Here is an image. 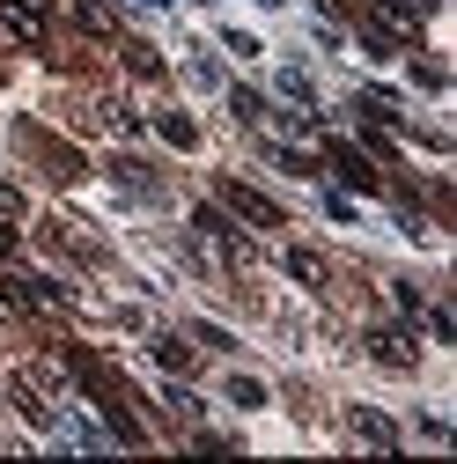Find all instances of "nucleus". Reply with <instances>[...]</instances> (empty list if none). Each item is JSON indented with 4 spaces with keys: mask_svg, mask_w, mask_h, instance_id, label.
Masks as SVG:
<instances>
[{
    "mask_svg": "<svg viewBox=\"0 0 457 464\" xmlns=\"http://www.w3.org/2000/svg\"><path fill=\"white\" fill-rule=\"evenodd\" d=\"M0 295H8L15 310H60V287H52L44 273H15V266L0 273Z\"/></svg>",
    "mask_w": 457,
    "mask_h": 464,
    "instance_id": "f257e3e1",
    "label": "nucleus"
},
{
    "mask_svg": "<svg viewBox=\"0 0 457 464\" xmlns=\"http://www.w3.org/2000/svg\"><path fill=\"white\" fill-rule=\"evenodd\" d=\"M8 405H15V413H23L37 435H60V413H52V398H44L30 376H8Z\"/></svg>",
    "mask_w": 457,
    "mask_h": 464,
    "instance_id": "f03ea898",
    "label": "nucleus"
},
{
    "mask_svg": "<svg viewBox=\"0 0 457 464\" xmlns=\"http://www.w3.org/2000/svg\"><path fill=\"white\" fill-rule=\"evenodd\" d=\"M214 192H221V199H228V207H237V214H244V221H251V228H280V207H273V199H266V192H251V185H237V178H221V185H214Z\"/></svg>",
    "mask_w": 457,
    "mask_h": 464,
    "instance_id": "7ed1b4c3",
    "label": "nucleus"
},
{
    "mask_svg": "<svg viewBox=\"0 0 457 464\" xmlns=\"http://www.w3.org/2000/svg\"><path fill=\"white\" fill-rule=\"evenodd\" d=\"M325 162H332V169H339V178H347L355 192H384V185H376V162H369L362 148H347V140H325Z\"/></svg>",
    "mask_w": 457,
    "mask_h": 464,
    "instance_id": "20e7f679",
    "label": "nucleus"
},
{
    "mask_svg": "<svg viewBox=\"0 0 457 464\" xmlns=\"http://www.w3.org/2000/svg\"><path fill=\"white\" fill-rule=\"evenodd\" d=\"M0 23H8L23 44H44V23H52V0H0Z\"/></svg>",
    "mask_w": 457,
    "mask_h": 464,
    "instance_id": "39448f33",
    "label": "nucleus"
},
{
    "mask_svg": "<svg viewBox=\"0 0 457 464\" xmlns=\"http://www.w3.org/2000/svg\"><path fill=\"white\" fill-rule=\"evenodd\" d=\"M369 362L391 369V376H406L421 354H413V339H406V332H384V324H376V332H369Z\"/></svg>",
    "mask_w": 457,
    "mask_h": 464,
    "instance_id": "423d86ee",
    "label": "nucleus"
},
{
    "mask_svg": "<svg viewBox=\"0 0 457 464\" xmlns=\"http://www.w3.org/2000/svg\"><path fill=\"white\" fill-rule=\"evenodd\" d=\"M347 428H355V442H362V450H398V420H391V413H376V405H355Z\"/></svg>",
    "mask_w": 457,
    "mask_h": 464,
    "instance_id": "0eeeda50",
    "label": "nucleus"
},
{
    "mask_svg": "<svg viewBox=\"0 0 457 464\" xmlns=\"http://www.w3.org/2000/svg\"><path fill=\"white\" fill-rule=\"evenodd\" d=\"M148 362H155L162 376H192V369H199V362H192V346H185V339H170V332L148 339Z\"/></svg>",
    "mask_w": 457,
    "mask_h": 464,
    "instance_id": "6e6552de",
    "label": "nucleus"
},
{
    "mask_svg": "<svg viewBox=\"0 0 457 464\" xmlns=\"http://www.w3.org/2000/svg\"><path fill=\"white\" fill-rule=\"evenodd\" d=\"M192 228H199L207 244H221L228 258H244V237H237V228H228V214H221V207H199V214H192Z\"/></svg>",
    "mask_w": 457,
    "mask_h": 464,
    "instance_id": "1a4fd4ad",
    "label": "nucleus"
},
{
    "mask_svg": "<svg viewBox=\"0 0 457 464\" xmlns=\"http://www.w3.org/2000/svg\"><path fill=\"white\" fill-rule=\"evenodd\" d=\"M280 266H288L303 287H325V280H332V266H325L317 251H303V244H288V251H280Z\"/></svg>",
    "mask_w": 457,
    "mask_h": 464,
    "instance_id": "9d476101",
    "label": "nucleus"
},
{
    "mask_svg": "<svg viewBox=\"0 0 457 464\" xmlns=\"http://www.w3.org/2000/svg\"><path fill=\"white\" fill-rule=\"evenodd\" d=\"M111 178H119L133 199H148V207L162 199V178H155V169H141V162H111Z\"/></svg>",
    "mask_w": 457,
    "mask_h": 464,
    "instance_id": "9b49d317",
    "label": "nucleus"
},
{
    "mask_svg": "<svg viewBox=\"0 0 457 464\" xmlns=\"http://www.w3.org/2000/svg\"><path fill=\"white\" fill-rule=\"evenodd\" d=\"M155 133H162L170 148H178V155H192V148H199V126L185 119V111H162V119H155Z\"/></svg>",
    "mask_w": 457,
    "mask_h": 464,
    "instance_id": "f8f14e48",
    "label": "nucleus"
},
{
    "mask_svg": "<svg viewBox=\"0 0 457 464\" xmlns=\"http://www.w3.org/2000/svg\"><path fill=\"white\" fill-rule=\"evenodd\" d=\"M126 74H133V82H162L170 67H162V52H155V44H126Z\"/></svg>",
    "mask_w": 457,
    "mask_h": 464,
    "instance_id": "ddd939ff",
    "label": "nucleus"
},
{
    "mask_svg": "<svg viewBox=\"0 0 457 464\" xmlns=\"http://www.w3.org/2000/svg\"><path fill=\"white\" fill-rule=\"evenodd\" d=\"M273 89L288 96V103H303V111L317 103V89H310V74H303V67H280V74H273Z\"/></svg>",
    "mask_w": 457,
    "mask_h": 464,
    "instance_id": "4468645a",
    "label": "nucleus"
},
{
    "mask_svg": "<svg viewBox=\"0 0 457 464\" xmlns=\"http://www.w3.org/2000/svg\"><path fill=\"white\" fill-rule=\"evenodd\" d=\"M266 162L296 169V178H317V155H303V148H280V140H266Z\"/></svg>",
    "mask_w": 457,
    "mask_h": 464,
    "instance_id": "2eb2a0df",
    "label": "nucleus"
},
{
    "mask_svg": "<svg viewBox=\"0 0 457 464\" xmlns=\"http://www.w3.org/2000/svg\"><path fill=\"white\" fill-rule=\"evenodd\" d=\"M221 391H228V405H244V413H258V405H266V383H258V376H228Z\"/></svg>",
    "mask_w": 457,
    "mask_h": 464,
    "instance_id": "dca6fc26",
    "label": "nucleus"
},
{
    "mask_svg": "<svg viewBox=\"0 0 457 464\" xmlns=\"http://www.w3.org/2000/svg\"><path fill=\"white\" fill-rule=\"evenodd\" d=\"M74 23H82L89 37H103V30H111V0H74Z\"/></svg>",
    "mask_w": 457,
    "mask_h": 464,
    "instance_id": "f3484780",
    "label": "nucleus"
},
{
    "mask_svg": "<svg viewBox=\"0 0 457 464\" xmlns=\"http://www.w3.org/2000/svg\"><path fill=\"white\" fill-rule=\"evenodd\" d=\"M228 111H237L244 126H258V119H266V96H258V89H228Z\"/></svg>",
    "mask_w": 457,
    "mask_h": 464,
    "instance_id": "a211bd4d",
    "label": "nucleus"
},
{
    "mask_svg": "<svg viewBox=\"0 0 457 464\" xmlns=\"http://www.w3.org/2000/svg\"><path fill=\"white\" fill-rule=\"evenodd\" d=\"M185 74H192V89H207V96H214V89H221V67H214V60H207V52H199V60H192V67H185Z\"/></svg>",
    "mask_w": 457,
    "mask_h": 464,
    "instance_id": "6ab92c4d",
    "label": "nucleus"
},
{
    "mask_svg": "<svg viewBox=\"0 0 457 464\" xmlns=\"http://www.w3.org/2000/svg\"><path fill=\"white\" fill-rule=\"evenodd\" d=\"M391 303H398V317H421V310H428V303H421V287H406V280L391 287Z\"/></svg>",
    "mask_w": 457,
    "mask_h": 464,
    "instance_id": "aec40b11",
    "label": "nucleus"
},
{
    "mask_svg": "<svg viewBox=\"0 0 457 464\" xmlns=\"http://www.w3.org/2000/svg\"><path fill=\"white\" fill-rule=\"evenodd\" d=\"M221 44L237 52V60H258V37H251V30H221Z\"/></svg>",
    "mask_w": 457,
    "mask_h": 464,
    "instance_id": "412c9836",
    "label": "nucleus"
},
{
    "mask_svg": "<svg viewBox=\"0 0 457 464\" xmlns=\"http://www.w3.org/2000/svg\"><path fill=\"white\" fill-rule=\"evenodd\" d=\"M413 82H421V89H450V74H442L435 60H413Z\"/></svg>",
    "mask_w": 457,
    "mask_h": 464,
    "instance_id": "4be33fe9",
    "label": "nucleus"
},
{
    "mask_svg": "<svg viewBox=\"0 0 457 464\" xmlns=\"http://www.w3.org/2000/svg\"><path fill=\"white\" fill-rule=\"evenodd\" d=\"M0 214H23V199H15V185L0 178Z\"/></svg>",
    "mask_w": 457,
    "mask_h": 464,
    "instance_id": "5701e85b",
    "label": "nucleus"
},
{
    "mask_svg": "<svg viewBox=\"0 0 457 464\" xmlns=\"http://www.w3.org/2000/svg\"><path fill=\"white\" fill-rule=\"evenodd\" d=\"M126 8H141V15H162V8H170V0H126Z\"/></svg>",
    "mask_w": 457,
    "mask_h": 464,
    "instance_id": "b1692460",
    "label": "nucleus"
},
{
    "mask_svg": "<svg viewBox=\"0 0 457 464\" xmlns=\"http://www.w3.org/2000/svg\"><path fill=\"white\" fill-rule=\"evenodd\" d=\"M266 8H280V0H266Z\"/></svg>",
    "mask_w": 457,
    "mask_h": 464,
    "instance_id": "393cba45",
    "label": "nucleus"
},
{
    "mask_svg": "<svg viewBox=\"0 0 457 464\" xmlns=\"http://www.w3.org/2000/svg\"><path fill=\"white\" fill-rule=\"evenodd\" d=\"M207 8H214V0H207Z\"/></svg>",
    "mask_w": 457,
    "mask_h": 464,
    "instance_id": "a878e982",
    "label": "nucleus"
}]
</instances>
